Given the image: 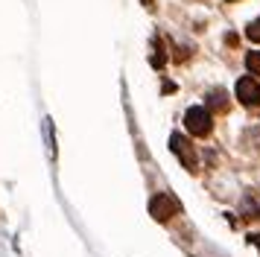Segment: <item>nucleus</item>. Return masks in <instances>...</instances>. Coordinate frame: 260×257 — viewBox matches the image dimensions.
I'll return each mask as SVG.
<instances>
[{
    "label": "nucleus",
    "mask_w": 260,
    "mask_h": 257,
    "mask_svg": "<svg viewBox=\"0 0 260 257\" xmlns=\"http://www.w3.org/2000/svg\"><path fill=\"white\" fill-rule=\"evenodd\" d=\"M178 210H181V205H178V199L173 196V193H158V196L149 202V213H152L158 222L173 219Z\"/></svg>",
    "instance_id": "obj_2"
},
{
    "label": "nucleus",
    "mask_w": 260,
    "mask_h": 257,
    "mask_svg": "<svg viewBox=\"0 0 260 257\" xmlns=\"http://www.w3.org/2000/svg\"><path fill=\"white\" fill-rule=\"evenodd\" d=\"M170 146H173V152H176L178 158L184 161V167H187V170H193V167H196V152H193V146H190L187 138L173 135V138H170Z\"/></svg>",
    "instance_id": "obj_4"
},
{
    "label": "nucleus",
    "mask_w": 260,
    "mask_h": 257,
    "mask_svg": "<svg viewBox=\"0 0 260 257\" xmlns=\"http://www.w3.org/2000/svg\"><path fill=\"white\" fill-rule=\"evenodd\" d=\"M228 3H234V0H228Z\"/></svg>",
    "instance_id": "obj_9"
},
{
    "label": "nucleus",
    "mask_w": 260,
    "mask_h": 257,
    "mask_svg": "<svg viewBox=\"0 0 260 257\" xmlns=\"http://www.w3.org/2000/svg\"><path fill=\"white\" fill-rule=\"evenodd\" d=\"M184 126H187V132H190V135H196V138L211 135V128H213L211 111H208V108H202V105L187 108V114H184Z\"/></svg>",
    "instance_id": "obj_1"
},
{
    "label": "nucleus",
    "mask_w": 260,
    "mask_h": 257,
    "mask_svg": "<svg viewBox=\"0 0 260 257\" xmlns=\"http://www.w3.org/2000/svg\"><path fill=\"white\" fill-rule=\"evenodd\" d=\"M211 108H216V111H222V108H225V93L222 91H213L211 93Z\"/></svg>",
    "instance_id": "obj_7"
},
{
    "label": "nucleus",
    "mask_w": 260,
    "mask_h": 257,
    "mask_svg": "<svg viewBox=\"0 0 260 257\" xmlns=\"http://www.w3.org/2000/svg\"><path fill=\"white\" fill-rule=\"evenodd\" d=\"M248 243H251V245H257V248H260V234H251V237H248Z\"/></svg>",
    "instance_id": "obj_8"
},
{
    "label": "nucleus",
    "mask_w": 260,
    "mask_h": 257,
    "mask_svg": "<svg viewBox=\"0 0 260 257\" xmlns=\"http://www.w3.org/2000/svg\"><path fill=\"white\" fill-rule=\"evenodd\" d=\"M246 68L251 70V73H260V53L257 50H251V53L246 56Z\"/></svg>",
    "instance_id": "obj_5"
},
{
    "label": "nucleus",
    "mask_w": 260,
    "mask_h": 257,
    "mask_svg": "<svg viewBox=\"0 0 260 257\" xmlns=\"http://www.w3.org/2000/svg\"><path fill=\"white\" fill-rule=\"evenodd\" d=\"M246 35L254 41V44H260V18H257V21H251V23L246 26Z\"/></svg>",
    "instance_id": "obj_6"
},
{
    "label": "nucleus",
    "mask_w": 260,
    "mask_h": 257,
    "mask_svg": "<svg viewBox=\"0 0 260 257\" xmlns=\"http://www.w3.org/2000/svg\"><path fill=\"white\" fill-rule=\"evenodd\" d=\"M237 100L243 105H260V85L251 76H243L237 82Z\"/></svg>",
    "instance_id": "obj_3"
}]
</instances>
